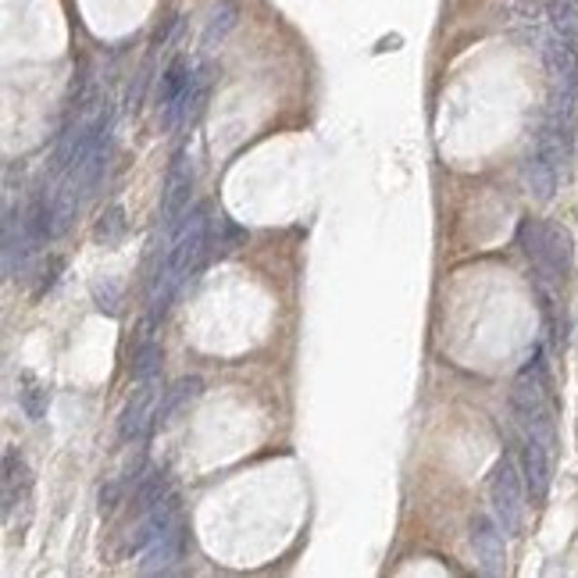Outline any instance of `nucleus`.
Segmentation results:
<instances>
[{
    "mask_svg": "<svg viewBox=\"0 0 578 578\" xmlns=\"http://www.w3.org/2000/svg\"><path fill=\"white\" fill-rule=\"evenodd\" d=\"M518 243L528 254V261L539 268V275L557 283L572 272L575 243H572V232L564 226H554V222H543V218H525L518 229Z\"/></svg>",
    "mask_w": 578,
    "mask_h": 578,
    "instance_id": "f257e3e1",
    "label": "nucleus"
},
{
    "mask_svg": "<svg viewBox=\"0 0 578 578\" xmlns=\"http://www.w3.org/2000/svg\"><path fill=\"white\" fill-rule=\"evenodd\" d=\"M525 475L518 471V464L511 458L493 467V478H489V504H493V515L500 521V528L507 535H518L521 521H525Z\"/></svg>",
    "mask_w": 578,
    "mask_h": 578,
    "instance_id": "f03ea898",
    "label": "nucleus"
},
{
    "mask_svg": "<svg viewBox=\"0 0 578 578\" xmlns=\"http://www.w3.org/2000/svg\"><path fill=\"white\" fill-rule=\"evenodd\" d=\"M189 193H193V165H189V154L178 150L169 165L165 175V193H161V226L165 232H175L182 215L189 211Z\"/></svg>",
    "mask_w": 578,
    "mask_h": 578,
    "instance_id": "7ed1b4c3",
    "label": "nucleus"
},
{
    "mask_svg": "<svg viewBox=\"0 0 578 578\" xmlns=\"http://www.w3.org/2000/svg\"><path fill=\"white\" fill-rule=\"evenodd\" d=\"M140 390L132 393V400L121 410V421H118V436L121 443H140L154 425H158V379H147V382H136Z\"/></svg>",
    "mask_w": 578,
    "mask_h": 578,
    "instance_id": "20e7f679",
    "label": "nucleus"
},
{
    "mask_svg": "<svg viewBox=\"0 0 578 578\" xmlns=\"http://www.w3.org/2000/svg\"><path fill=\"white\" fill-rule=\"evenodd\" d=\"M467 535H471V550H475V561L486 575H504L507 568V550H504V528L500 521H493L489 515H475L467 525Z\"/></svg>",
    "mask_w": 578,
    "mask_h": 578,
    "instance_id": "39448f33",
    "label": "nucleus"
},
{
    "mask_svg": "<svg viewBox=\"0 0 578 578\" xmlns=\"http://www.w3.org/2000/svg\"><path fill=\"white\" fill-rule=\"evenodd\" d=\"M211 79H215V68H211V64H204V68L193 72V79H189V86L182 90V97L175 101L172 108L161 111V121H165L169 132H175V129H189V125L200 118L207 97H211Z\"/></svg>",
    "mask_w": 578,
    "mask_h": 578,
    "instance_id": "423d86ee",
    "label": "nucleus"
},
{
    "mask_svg": "<svg viewBox=\"0 0 578 578\" xmlns=\"http://www.w3.org/2000/svg\"><path fill=\"white\" fill-rule=\"evenodd\" d=\"M182 546H186V532L182 525L172 521L158 539H150L143 550H140V575H165L172 572L182 557Z\"/></svg>",
    "mask_w": 578,
    "mask_h": 578,
    "instance_id": "0eeeda50",
    "label": "nucleus"
},
{
    "mask_svg": "<svg viewBox=\"0 0 578 578\" xmlns=\"http://www.w3.org/2000/svg\"><path fill=\"white\" fill-rule=\"evenodd\" d=\"M543 64H546V75H550V90H561V93H578V54L575 43L561 40L557 33L543 43Z\"/></svg>",
    "mask_w": 578,
    "mask_h": 578,
    "instance_id": "6e6552de",
    "label": "nucleus"
},
{
    "mask_svg": "<svg viewBox=\"0 0 578 578\" xmlns=\"http://www.w3.org/2000/svg\"><path fill=\"white\" fill-rule=\"evenodd\" d=\"M550 471H554V450L535 439V436H525V454H521V475H525V489L528 496L539 504L546 500L550 493Z\"/></svg>",
    "mask_w": 578,
    "mask_h": 578,
    "instance_id": "1a4fd4ad",
    "label": "nucleus"
},
{
    "mask_svg": "<svg viewBox=\"0 0 578 578\" xmlns=\"http://www.w3.org/2000/svg\"><path fill=\"white\" fill-rule=\"evenodd\" d=\"M511 404L521 418H532L539 410H546V375H543V364L532 361L528 368H521V375L511 386Z\"/></svg>",
    "mask_w": 578,
    "mask_h": 578,
    "instance_id": "9d476101",
    "label": "nucleus"
},
{
    "mask_svg": "<svg viewBox=\"0 0 578 578\" xmlns=\"http://www.w3.org/2000/svg\"><path fill=\"white\" fill-rule=\"evenodd\" d=\"M521 178H525V189H528L539 204H550L554 193H557V182H561V169L550 165L543 154L532 150V154L521 161Z\"/></svg>",
    "mask_w": 578,
    "mask_h": 578,
    "instance_id": "9b49d317",
    "label": "nucleus"
},
{
    "mask_svg": "<svg viewBox=\"0 0 578 578\" xmlns=\"http://www.w3.org/2000/svg\"><path fill=\"white\" fill-rule=\"evenodd\" d=\"M204 393V379L197 375H186V379H175L172 386L161 393V404H158V425H172L182 410H189V404Z\"/></svg>",
    "mask_w": 578,
    "mask_h": 578,
    "instance_id": "f8f14e48",
    "label": "nucleus"
},
{
    "mask_svg": "<svg viewBox=\"0 0 578 578\" xmlns=\"http://www.w3.org/2000/svg\"><path fill=\"white\" fill-rule=\"evenodd\" d=\"M172 521H178V500H175L172 493L165 496V500H158L150 511H143V521L136 525V532H132V539H129V546L132 550H143L150 539H158Z\"/></svg>",
    "mask_w": 578,
    "mask_h": 578,
    "instance_id": "ddd939ff",
    "label": "nucleus"
},
{
    "mask_svg": "<svg viewBox=\"0 0 578 578\" xmlns=\"http://www.w3.org/2000/svg\"><path fill=\"white\" fill-rule=\"evenodd\" d=\"M236 22H239V7H236V0H218V4L211 7V14H207L204 33H200V47H204V54H211L215 47H222V43H226V36L236 29Z\"/></svg>",
    "mask_w": 578,
    "mask_h": 578,
    "instance_id": "4468645a",
    "label": "nucleus"
},
{
    "mask_svg": "<svg viewBox=\"0 0 578 578\" xmlns=\"http://www.w3.org/2000/svg\"><path fill=\"white\" fill-rule=\"evenodd\" d=\"M189 79H193V72H189V61L186 58H172L169 61V68L161 72V79H158V90H154V101H158V108L165 111V108H172L175 101L182 97V90L189 86Z\"/></svg>",
    "mask_w": 578,
    "mask_h": 578,
    "instance_id": "2eb2a0df",
    "label": "nucleus"
},
{
    "mask_svg": "<svg viewBox=\"0 0 578 578\" xmlns=\"http://www.w3.org/2000/svg\"><path fill=\"white\" fill-rule=\"evenodd\" d=\"M18 404L25 410L29 421H40L47 414V404H51V393L43 382H36L33 375H22V390H18Z\"/></svg>",
    "mask_w": 578,
    "mask_h": 578,
    "instance_id": "dca6fc26",
    "label": "nucleus"
},
{
    "mask_svg": "<svg viewBox=\"0 0 578 578\" xmlns=\"http://www.w3.org/2000/svg\"><path fill=\"white\" fill-rule=\"evenodd\" d=\"M554 33L568 43H578V4H568V0H554L550 11H546Z\"/></svg>",
    "mask_w": 578,
    "mask_h": 578,
    "instance_id": "f3484780",
    "label": "nucleus"
},
{
    "mask_svg": "<svg viewBox=\"0 0 578 578\" xmlns=\"http://www.w3.org/2000/svg\"><path fill=\"white\" fill-rule=\"evenodd\" d=\"M158 375H161V347L147 340L132 353V382H147V379H158Z\"/></svg>",
    "mask_w": 578,
    "mask_h": 578,
    "instance_id": "a211bd4d",
    "label": "nucleus"
},
{
    "mask_svg": "<svg viewBox=\"0 0 578 578\" xmlns=\"http://www.w3.org/2000/svg\"><path fill=\"white\" fill-rule=\"evenodd\" d=\"M121 232H125V211H121L118 204H111V207L101 215V222H97L93 236H97V243L111 246V243H118V239H121Z\"/></svg>",
    "mask_w": 578,
    "mask_h": 578,
    "instance_id": "6ab92c4d",
    "label": "nucleus"
},
{
    "mask_svg": "<svg viewBox=\"0 0 578 578\" xmlns=\"http://www.w3.org/2000/svg\"><path fill=\"white\" fill-rule=\"evenodd\" d=\"M172 489H169V478L161 475V471H150V478L140 486V493H136V507L140 511H150L158 500H165Z\"/></svg>",
    "mask_w": 578,
    "mask_h": 578,
    "instance_id": "aec40b11",
    "label": "nucleus"
},
{
    "mask_svg": "<svg viewBox=\"0 0 578 578\" xmlns=\"http://www.w3.org/2000/svg\"><path fill=\"white\" fill-rule=\"evenodd\" d=\"M546 11H550V4H543V0H518V7H515L521 22H539V18H546Z\"/></svg>",
    "mask_w": 578,
    "mask_h": 578,
    "instance_id": "412c9836",
    "label": "nucleus"
},
{
    "mask_svg": "<svg viewBox=\"0 0 578 578\" xmlns=\"http://www.w3.org/2000/svg\"><path fill=\"white\" fill-rule=\"evenodd\" d=\"M61 272H64V261H61V257H51V261H47V268H43V279H40V286H36V296H43L47 289L54 286Z\"/></svg>",
    "mask_w": 578,
    "mask_h": 578,
    "instance_id": "4be33fe9",
    "label": "nucleus"
},
{
    "mask_svg": "<svg viewBox=\"0 0 578 578\" xmlns=\"http://www.w3.org/2000/svg\"><path fill=\"white\" fill-rule=\"evenodd\" d=\"M118 496H121V482H108V486L101 489V511H111L118 504Z\"/></svg>",
    "mask_w": 578,
    "mask_h": 578,
    "instance_id": "5701e85b",
    "label": "nucleus"
},
{
    "mask_svg": "<svg viewBox=\"0 0 578 578\" xmlns=\"http://www.w3.org/2000/svg\"><path fill=\"white\" fill-rule=\"evenodd\" d=\"M568 4H578V0H568Z\"/></svg>",
    "mask_w": 578,
    "mask_h": 578,
    "instance_id": "b1692460",
    "label": "nucleus"
}]
</instances>
